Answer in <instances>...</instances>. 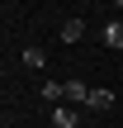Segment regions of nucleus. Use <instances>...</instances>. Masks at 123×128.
<instances>
[{
  "label": "nucleus",
  "mask_w": 123,
  "mask_h": 128,
  "mask_svg": "<svg viewBox=\"0 0 123 128\" xmlns=\"http://www.w3.org/2000/svg\"><path fill=\"white\" fill-rule=\"evenodd\" d=\"M24 62L28 66H43V48H24Z\"/></svg>",
  "instance_id": "6"
},
{
  "label": "nucleus",
  "mask_w": 123,
  "mask_h": 128,
  "mask_svg": "<svg viewBox=\"0 0 123 128\" xmlns=\"http://www.w3.org/2000/svg\"><path fill=\"white\" fill-rule=\"evenodd\" d=\"M104 43L109 48H123V24H104Z\"/></svg>",
  "instance_id": "5"
},
{
  "label": "nucleus",
  "mask_w": 123,
  "mask_h": 128,
  "mask_svg": "<svg viewBox=\"0 0 123 128\" xmlns=\"http://www.w3.org/2000/svg\"><path fill=\"white\" fill-rule=\"evenodd\" d=\"M52 124H57V128H76V124H81V109H71V104H57V109H52Z\"/></svg>",
  "instance_id": "4"
},
{
  "label": "nucleus",
  "mask_w": 123,
  "mask_h": 128,
  "mask_svg": "<svg viewBox=\"0 0 123 128\" xmlns=\"http://www.w3.org/2000/svg\"><path fill=\"white\" fill-rule=\"evenodd\" d=\"M57 38H62V43H81V38H85V19H62Z\"/></svg>",
  "instance_id": "2"
},
{
  "label": "nucleus",
  "mask_w": 123,
  "mask_h": 128,
  "mask_svg": "<svg viewBox=\"0 0 123 128\" xmlns=\"http://www.w3.org/2000/svg\"><path fill=\"white\" fill-rule=\"evenodd\" d=\"M66 104H71V109H85V104H90V86H85V81H66Z\"/></svg>",
  "instance_id": "1"
},
{
  "label": "nucleus",
  "mask_w": 123,
  "mask_h": 128,
  "mask_svg": "<svg viewBox=\"0 0 123 128\" xmlns=\"http://www.w3.org/2000/svg\"><path fill=\"white\" fill-rule=\"evenodd\" d=\"M90 114H109L114 109V90H90V104H85Z\"/></svg>",
  "instance_id": "3"
}]
</instances>
